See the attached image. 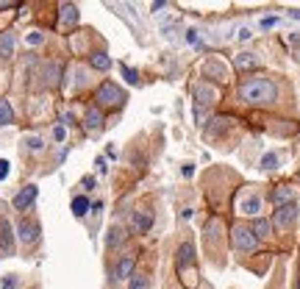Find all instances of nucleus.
<instances>
[{
	"label": "nucleus",
	"mask_w": 300,
	"mask_h": 289,
	"mask_svg": "<svg viewBox=\"0 0 300 289\" xmlns=\"http://www.w3.org/2000/svg\"><path fill=\"white\" fill-rule=\"evenodd\" d=\"M25 147H28V150H36V153H39V150L45 147V142L39 139V136H25Z\"/></svg>",
	"instance_id": "bb28decb"
},
{
	"label": "nucleus",
	"mask_w": 300,
	"mask_h": 289,
	"mask_svg": "<svg viewBox=\"0 0 300 289\" xmlns=\"http://www.w3.org/2000/svg\"><path fill=\"white\" fill-rule=\"evenodd\" d=\"M94 167H97V172H106L109 167H106V159L100 156V159H94Z\"/></svg>",
	"instance_id": "f704fd0d"
},
{
	"label": "nucleus",
	"mask_w": 300,
	"mask_h": 289,
	"mask_svg": "<svg viewBox=\"0 0 300 289\" xmlns=\"http://www.w3.org/2000/svg\"><path fill=\"white\" fill-rule=\"evenodd\" d=\"M59 11H61V14H59L61 25H75L78 17H81V14H78V6H72V3H64Z\"/></svg>",
	"instance_id": "2eb2a0df"
},
{
	"label": "nucleus",
	"mask_w": 300,
	"mask_h": 289,
	"mask_svg": "<svg viewBox=\"0 0 300 289\" xmlns=\"http://www.w3.org/2000/svg\"><path fill=\"white\" fill-rule=\"evenodd\" d=\"M298 214H300V209H298V203H286V206H278L275 209V217H273V225H278V228H292L295 222H298Z\"/></svg>",
	"instance_id": "39448f33"
},
{
	"label": "nucleus",
	"mask_w": 300,
	"mask_h": 289,
	"mask_svg": "<svg viewBox=\"0 0 300 289\" xmlns=\"http://www.w3.org/2000/svg\"><path fill=\"white\" fill-rule=\"evenodd\" d=\"M217 89L211 84H197L195 86V114H200L203 109H208V106H214L217 103Z\"/></svg>",
	"instance_id": "20e7f679"
},
{
	"label": "nucleus",
	"mask_w": 300,
	"mask_h": 289,
	"mask_svg": "<svg viewBox=\"0 0 300 289\" xmlns=\"http://www.w3.org/2000/svg\"><path fill=\"white\" fill-rule=\"evenodd\" d=\"M89 64H92L94 70H112V59H109V56H106V53H94L92 59H89Z\"/></svg>",
	"instance_id": "4be33fe9"
},
{
	"label": "nucleus",
	"mask_w": 300,
	"mask_h": 289,
	"mask_svg": "<svg viewBox=\"0 0 300 289\" xmlns=\"http://www.w3.org/2000/svg\"><path fill=\"white\" fill-rule=\"evenodd\" d=\"M59 75H61V64L59 61H47V64H45V70H42V84L45 86H56L59 84Z\"/></svg>",
	"instance_id": "f8f14e48"
},
{
	"label": "nucleus",
	"mask_w": 300,
	"mask_h": 289,
	"mask_svg": "<svg viewBox=\"0 0 300 289\" xmlns=\"http://www.w3.org/2000/svg\"><path fill=\"white\" fill-rule=\"evenodd\" d=\"M289 17H292V20H300V9H292V11H289Z\"/></svg>",
	"instance_id": "58836bf2"
},
{
	"label": "nucleus",
	"mask_w": 300,
	"mask_h": 289,
	"mask_svg": "<svg viewBox=\"0 0 300 289\" xmlns=\"http://www.w3.org/2000/svg\"><path fill=\"white\" fill-rule=\"evenodd\" d=\"M64 136H67V131H64V125H56V128H53V139H56V142H61Z\"/></svg>",
	"instance_id": "7c9ffc66"
},
{
	"label": "nucleus",
	"mask_w": 300,
	"mask_h": 289,
	"mask_svg": "<svg viewBox=\"0 0 300 289\" xmlns=\"http://www.w3.org/2000/svg\"><path fill=\"white\" fill-rule=\"evenodd\" d=\"M236 39H239V42H248V39H253V31H250V28H239Z\"/></svg>",
	"instance_id": "c756f323"
},
{
	"label": "nucleus",
	"mask_w": 300,
	"mask_h": 289,
	"mask_svg": "<svg viewBox=\"0 0 300 289\" xmlns=\"http://www.w3.org/2000/svg\"><path fill=\"white\" fill-rule=\"evenodd\" d=\"M273 200H275V206L295 203V189H292V187H278V189L273 192Z\"/></svg>",
	"instance_id": "dca6fc26"
},
{
	"label": "nucleus",
	"mask_w": 300,
	"mask_h": 289,
	"mask_svg": "<svg viewBox=\"0 0 300 289\" xmlns=\"http://www.w3.org/2000/svg\"><path fill=\"white\" fill-rule=\"evenodd\" d=\"M239 209L245 214H258V212H261V197H258V195H248L239 203Z\"/></svg>",
	"instance_id": "a211bd4d"
},
{
	"label": "nucleus",
	"mask_w": 300,
	"mask_h": 289,
	"mask_svg": "<svg viewBox=\"0 0 300 289\" xmlns=\"http://www.w3.org/2000/svg\"><path fill=\"white\" fill-rule=\"evenodd\" d=\"M122 78H125L131 86H137V84H139V72H137L134 67H128V64H122Z\"/></svg>",
	"instance_id": "a878e982"
},
{
	"label": "nucleus",
	"mask_w": 300,
	"mask_h": 289,
	"mask_svg": "<svg viewBox=\"0 0 300 289\" xmlns=\"http://www.w3.org/2000/svg\"><path fill=\"white\" fill-rule=\"evenodd\" d=\"M84 122H86V131H97V128L103 125V111L100 109H89Z\"/></svg>",
	"instance_id": "f3484780"
},
{
	"label": "nucleus",
	"mask_w": 300,
	"mask_h": 289,
	"mask_svg": "<svg viewBox=\"0 0 300 289\" xmlns=\"http://www.w3.org/2000/svg\"><path fill=\"white\" fill-rule=\"evenodd\" d=\"M11 6H14L11 0H0V11H3V9H11Z\"/></svg>",
	"instance_id": "e433bc0d"
},
{
	"label": "nucleus",
	"mask_w": 300,
	"mask_h": 289,
	"mask_svg": "<svg viewBox=\"0 0 300 289\" xmlns=\"http://www.w3.org/2000/svg\"><path fill=\"white\" fill-rule=\"evenodd\" d=\"M122 242H125V231H122L120 225H112V228H109V237H106V245L117 247V245H122Z\"/></svg>",
	"instance_id": "aec40b11"
},
{
	"label": "nucleus",
	"mask_w": 300,
	"mask_h": 289,
	"mask_svg": "<svg viewBox=\"0 0 300 289\" xmlns=\"http://www.w3.org/2000/svg\"><path fill=\"white\" fill-rule=\"evenodd\" d=\"M17 234H20V242H23V245H34L36 239H39V225H36L34 220H20Z\"/></svg>",
	"instance_id": "423d86ee"
},
{
	"label": "nucleus",
	"mask_w": 300,
	"mask_h": 289,
	"mask_svg": "<svg viewBox=\"0 0 300 289\" xmlns=\"http://www.w3.org/2000/svg\"><path fill=\"white\" fill-rule=\"evenodd\" d=\"M242 100L250 103V106H270L278 97V86L270 81V78H250L239 86Z\"/></svg>",
	"instance_id": "f257e3e1"
},
{
	"label": "nucleus",
	"mask_w": 300,
	"mask_h": 289,
	"mask_svg": "<svg viewBox=\"0 0 300 289\" xmlns=\"http://www.w3.org/2000/svg\"><path fill=\"white\" fill-rule=\"evenodd\" d=\"M9 122H14V109L9 100H0V125H9Z\"/></svg>",
	"instance_id": "5701e85b"
},
{
	"label": "nucleus",
	"mask_w": 300,
	"mask_h": 289,
	"mask_svg": "<svg viewBox=\"0 0 300 289\" xmlns=\"http://www.w3.org/2000/svg\"><path fill=\"white\" fill-rule=\"evenodd\" d=\"M231 242H233V247H236V250H256V245H258L256 234H253L248 225H233Z\"/></svg>",
	"instance_id": "7ed1b4c3"
},
{
	"label": "nucleus",
	"mask_w": 300,
	"mask_h": 289,
	"mask_svg": "<svg viewBox=\"0 0 300 289\" xmlns=\"http://www.w3.org/2000/svg\"><path fill=\"white\" fill-rule=\"evenodd\" d=\"M128 289H150V281H147V275H131Z\"/></svg>",
	"instance_id": "393cba45"
},
{
	"label": "nucleus",
	"mask_w": 300,
	"mask_h": 289,
	"mask_svg": "<svg viewBox=\"0 0 300 289\" xmlns=\"http://www.w3.org/2000/svg\"><path fill=\"white\" fill-rule=\"evenodd\" d=\"M81 184H84V189H92V187H94V178H92V175H86Z\"/></svg>",
	"instance_id": "c9c22d12"
},
{
	"label": "nucleus",
	"mask_w": 300,
	"mask_h": 289,
	"mask_svg": "<svg viewBox=\"0 0 300 289\" xmlns=\"http://www.w3.org/2000/svg\"><path fill=\"white\" fill-rule=\"evenodd\" d=\"M36 195H39V189L34 187V184H28V187H23L17 192V195H14V209H20V212H25L28 206L34 203L36 200Z\"/></svg>",
	"instance_id": "0eeeda50"
},
{
	"label": "nucleus",
	"mask_w": 300,
	"mask_h": 289,
	"mask_svg": "<svg viewBox=\"0 0 300 289\" xmlns=\"http://www.w3.org/2000/svg\"><path fill=\"white\" fill-rule=\"evenodd\" d=\"M134 231H137V234H147V231L153 228V217H150V214L147 212H134Z\"/></svg>",
	"instance_id": "4468645a"
},
{
	"label": "nucleus",
	"mask_w": 300,
	"mask_h": 289,
	"mask_svg": "<svg viewBox=\"0 0 300 289\" xmlns=\"http://www.w3.org/2000/svg\"><path fill=\"white\" fill-rule=\"evenodd\" d=\"M0 289H17V275H6L3 284H0Z\"/></svg>",
	"instance_id": "c85d7f7f"
},
{
	"label": "nucleus",
	"mask_w": 300,
	"mask_h": 289,
	"mask_svg": "<svg viewBox=\"0 0 300 289\" xmlns=\"http://www.w3.org/2000/svg\"><path fill=\"white\" fill-rule=\"evenodd\" d=\"M273 25H278V17H264L261 20V28H273Z\"/></svg>",
	"instance_id": "72a5a7b5"
},
{
	"label": "nucleus",
	"mask_w": 300,
	"mask_h": 289,
	"mask_svg": "<svg viewBox=\"0 0 300 289\" xmlns=\"http://www.w3.org/2000/svg\"><path fill=\"white\" fill-rule=\"evenodd\" d=\"M186 42H189V45H200V36H197L195 28H192V31H186Z\"/></svg>",
	"instance_id": "473e14b6"
},
{
	"label": "nucleus",
	"mask_w": 300,
	"mask_h": 289,
	"mask_svg": "<svg viewBox=\"0 0 300 289\" xmlns=\"http://www.w3.org/2000/svg\"><path fill=\"white\" fill-rule=\"evenodd\" d=\"M295 61H298V64H300V48H298V50H295Z\"/></svg>",
	"instance_id": "ea45409f"
},
{
	"label": "nucleus",
	"mask_w": 300,
	"mask_h": 289,
	"mask_svg": "<svg viewBox=\"0 0 300 289\" xmlns=\"http://www.w3.org/2000/svg\"><path fill=\"white\" fill-rule=\"evenodd\" d=\"M289 42L292 45H300V34H289Z\"/></svg>",
	"instance_id": "4c0bfd02"
},
{
	"label": "nucleus",
	"mask_w": 300,
	"mask_h": 289,
	"mask_svg": "<svg viewBox=\"0 0 300 289\" xmlns=\"http://www.w3.org/2000/svg\"><path fill=\"white\" fill-rule=\"evenodd\" d=\"M9 167H11V164L6 162V159H0V181H3V178H9Z\"/></svg>",
	"instance_id": "2f4dec72"
},
{
	"label": "nucleus",
	"mask_w": 300,
	"mask_h": 289,
	"mask_svg": "<svg viewBox=\"0 0 300 289\" xmlns=\"http://www.w3.org/2000/svg\"><path fill=\"white\" fill-rule=\"evenodd\" d=\"M258 167H261V170H275V167H278V156H275V153H264V156H261V162H258Z\"/></svg>",
	"instance_id": "b1692460"
},
{
	"label": "nucleus",
	"mask_w": 300,
	"mask_h": 289,
	"mask_svg": "<svg viewBox=\"0 0 300 289\" xmlns=\"http://www.w3.org/2000/svg\"><path fill=\"white\" fill-rule=\"evenodd\" d=\"M14 48H17V39H14L11 31L0 34V59H3V61L11 59V56H14Z\"/></svg>",
	"instance_id": "ddd939ff"
},
{
	"label": "nucleus",
	"mask_w": 300,
	"mask_h": 289,
	"mask_svg": "<svg viewBox=\"0 0 300 289\" xmlns=\"http://www.w3.org/2000/svg\"><path fill=\"white\" fill-rule=\"evenodd\" d=\"M192 256H195V247H192V242H181L178 253H175V270L184 272L189 267V262H192Z\"/></svg>",
	"instance_id": "1a4fd4ad"
},
{
	"label": "nucleus",
	"mask_w": 300,
	"mask_h": 289,
	"mask_svg": "<svg viewBox=\"0 0 300 289\" xmlns=\"http://www.w3.org/2000/svg\"><path fill=\"white\" fill-rule=\"evenodd\" d=\"M134 264H137V259H134V256H122L120 262H117V267H114V278H117V281L131 278V272H134Z\"/></svg>",
	"instance_id": "9b49d317"
},
{
	"label": "nucleus",
	"mask_w": 300,
	"mask_h": 289,
	"mask_svg": "<svg viewBox=\"0 0 300 289\" xmlns=\"http://www.w3.org/2000/svg\"><path fill=\"white\" fill-rule=\"evenodd\" d=\"M42 42H45L42 31H31V34H28V45H42Z\"/></svg>",
	"instance_id": "cd10ccee"
},
{
	"label": "nucleus",
	"mask_w": 300,
	"mask_h": 289,
	"mask_svg": "<svg viewBox=\"0 0 300 289\" xmlns=\"http://www.w3.org/2000/svg\"><path fill=\"white\" fill-rule=\"evenodd\" d=\"M89 209H92V203H89V200H86L84 195L72 197V214H75V217H84V214L89 212Z\"/></svg>",
	"instance_id": "412c9836"
},
{
	"label": "nucleus",
	"mask_w": 300,
	"mask_h": 289,
	"mask_svg": "<svg viewBox=\"0 0 300 289\" xmlns=\"http://www.w3.org/2000/svg\"><path fill=\"white\" fill-rule=\"evenodd\" d=\"M14 253V234H11L9 222H0V256Z\"/></svg>",
	"instance_id": "6e6552de"
},
{
	"label": "nucleus",
	"mask_w": 300,
	"mask_h": 289,
	"mask_svg": "<svg viewBox=\"0 0 300 289\" xmlns=\"http://www.w3.org/2000/svg\"><path fill=\"white\" fill-rule=\"evenodd\" d=\"M233 64H236L239 72H248V70L258 67V56L256 53H236V56H233Z\"/></svg>",
	"instance_id": "9d476101"
},
{
	"label": "nucleus",
	"mask_w": 300,
	"mask_h": 289,
	"mask_svg": "<svg viewBox=\"0 0 300 289\" xmlns=\"http://www.w3.org/2000/svg\"><path fill=\"white\" fill-rule=\"evenodd\" d=\"M94 100H97V106H103V109H120L128 97H125V92L117 84L103 81V84L97 86V92H94Z\"/></svg>",
	"instance_id": "f03ea898"
},
{
	"label": "nucleus",
	"mask_w": 300,
	"mask_h": 289,
	"mask_svg": "<svg viewBox=\"0 0 300 289\" xmlns=\"http://www.w3.org/2000/svg\"><path fill=\"white\" fill-rule=\"evenodd\" d=\"M253 234H256V239H261V237H270V234H273V222L270 220H264V217H258L256 222H253Z\"/></svg>",
	"instance_id": "6ab92c4d"
}]
</instances>
